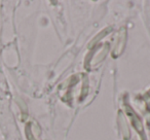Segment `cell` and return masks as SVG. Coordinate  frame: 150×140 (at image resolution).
I'll use <instances>...</instances> for the list:
<instances>
[]
</instances>
